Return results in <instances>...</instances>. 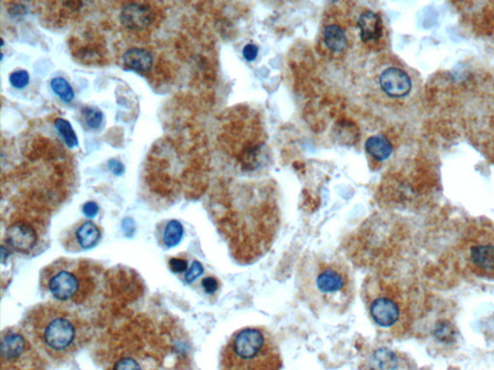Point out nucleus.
Instances as JSON below:
<instances>
[{"mask_svg": "<svg viewBox=\"0 0 494 370\" xmlns=\"http://www.w3.org/2000/svg\"><path fill=\"white\" fill-rule=\"evenodd\" d=\"M103 271L97 263L63 258L42 270L40 286L53 302L73 310L97 301L103 290Z\"/></svg>", "mask_w": 494, "mask_h": 370, "instance_id": "3", "label": "nucleus"}, {"mask_svg": "<svg viewBox=\"0 0 494 370\" xmlns=\"http://www.w3.org/2000/svg\"><path fill=\"white\" fill-rule=\"evenodd\" d=\"M258 52H259V49H258L257 45L248 44L243 47L242 55L248 62H252L257 58Z\"/></svg>", "mask_w": 494, "mask_h": 370, "instance_id": "27", "label": "nucleus"}, {"mask_svg": "<svg viewBox=\"0 0 494 370\" xmlns=\"http://www.w3.org/2000/svg\"><path fill=\"white\" fill-rule=\"evenodd\" d=\"M365 149L369 156L377 161L388 159L393 151V147L386 137L376 135L370 137L365 143Z\"/></svg>", "mask_w": 494, "mask_h": 370, "instance_id": "14", "label": "nucleus"}, {"mask_svg": "<svg viewBox=\"0 0 494 370\" xmlns=\"http://www.w3.org/2000/svg\"><path fill=\"white\" fill-rule=\"evenodd\" d=\"M324 40L328 49L334 53L343 52L348 45L346 33L339 25H328L324 30Z\"/></svg>", "mask_w": 494, "mask_h": 370, "instance_id": "15", "label": "nucleus"}, {"mask_svg": "<svg viewBox=\"0 0 494 370\" xmlns=\"http://www.w3.org/2000/svg\"><path fill=\"white\" fill-rule=\"evenodd\" d=\"M434 334L438 341L449 343L455 341L456 330L450 322L442 320L435 325Z\"/></svg>", "mask_w": 494, "mask_h": 370, "instance_id": "21", "label": "nucleus"}, {"mask_svg": "<svg viewBox=\"0 0 494 370\" xmlns=\"http://www.w3.org/2000/svg\"><path fill=\"white\" fill-rule=\"evenodd\" d=\"M22 329L33 344L55 358L77 351L89 332L77 311L55 302L32 308L25 316Z\"/></svg>", "mask_w": 494, "mask_h": 370, "instance_id": "2", "label": "nucleus"}, {"mask_svg": "<svg viewBox=\"0 0 494 370\" xmlns=\"http://www.w3.org/2000/svg\"><path fill=\"white\" fill-rule=\"evenodd\" d=\"M82 115L85 118L86 126L91 129L101 128L103 121V113L98 108L88 106L82 109Z\"/></svg>", "mask_w": 494, "mask_h": 370, "instance_id": "22", "label": "nucleus"}, {"mask_svg": "<svg viewBox=\"0 0 494 370\" xmlns=\"http://www.w3.org/2000/svg\"><path fill=\"white\" fill-rule=\"evenodd\" d=\"M101 230L90 220L73 225L61 239V244L71 253H80L96 247L101 239Z\"/></svg>", "mask_w": 494, "mask_h": 370, "instance_id": "7", "label": "nucleus"}, {"mask_svg": "<svg viewBox=\"0 0 494 370\" xmlns=\"http://www.w3.org/2000/svg\"><path fill=\"white\" fill-rule=\"evenodd\" d=\"M204 272V268L203 265L199 262H192L191 268L187 271L186 275H184V281L187 283H191L194 282L197 278H199Z\"/></svg>", "mask_w": 494, "mask_h": 370, "instance_id": "24", "label": "nucleus"}, {"mask_svg": "<svg viewBox=\"0 0 494 370\" xmlns=\"http://www.w3.org/2000/svg\"><path fill=\"white\" fill-rule=\"evenodd\" d=\"M156 237L161 247L170 249L182 242L184 237V227L178 220H168L158 228Z\"/></svg>", "mask_w": 494, "mask_h": 370, "instance_id": "11", "label": "nucleus"}, {"mask_svg": "<svg viewBox=\"0 0 494 370\" xmlns=\"http://www.w3.org/2000/svg\"><path fill=\"white\" fill-rule=\"evenodd\" d=\"M50 88L52 92L66 103H72L75 98V91L69 81L64 77H57L50 81Z\"/></svg>", "mask_w": 494, "mask_h": 370, "instance_id": "20", "label": "nucleus"}, {"mask_svg": "<svg viewBox=\"0 0 494 370\" xmlns=\"http://www.w3.org/2000/svg\"><path fill=\"white\" fill-rule=\"evenodd\" d=\"M470 260L473 265L483 270L494 269V245L479 244L471 248Z\"/></svg>", "mask_w": 494, "mask_h": 370, "instance_id": "16", "label": "nucleus"}, {"mask_svg": "<svg viewBox=\"0 0 494 370\" xmlns=\"http://www.w3.org/2000/svg\"><path fill=\"white\" fill-rule=\"evenodd\" d=\"M379 82L382 90L391 98H405L412 92V78L399 68H385L379 75Z\"/></svg>", "mask_w": 494, "mask_h": 370, "instance_id": "9", "label": "nucleus"}, {"mask_svg": "<svg viewBox=\"0 0 494 370\" xmlns=\"http://www.w3.org/2000/svg\"><path fill=\"white\" fill-rule=\"evenodd\" d=\"M55 128L68 148L73 149L78 146L77 133L69 121L63 118H57L55 121Z\"/></svg>", "mask_w": 494, "mask_h": 370, "instance_id": "19", "label": "nucleus"}, {"mask_svg": "<svg viewBox=\"0 0 494 370\" xmlns=\"http://www.w3.org/2000/svg\"><path fill=\"white\" fill-rule=\"evenodd\" d=\"M169 268L174 273H184L189 270V263L181 258H172L169 260Z\"/></svg>", "mask_w": 494, "mask_h": 370, "instance_id": "25", "label": "nucleus"}, {"mask_svg": "<svg viewBox=\"0 0 494 370\" xmlns=\"http://www.w3.org/2000/svg\"><path fill=\"white\" fill-rule=\"evenodd\" d=\"M124 63L131 70L147 73L154 65V57L150 52L142 47H131L124 53Z\"/></svg>", "mask_w": 494, "mask_h": 370, "instance_id": "13", "label": "nucleus"}, {"mask_svg": "<svg viewBox=\"0 0 494 370\" xmlns=\"http://www.w3.org/2000/svg\"><path fill=\"white\" fill-rule=\"evenodd\" d=\"M222 370H281L277 342L263 327H245L235 332L223 349Z\"/></svg>", "mask_w": 494, "mask_h": 370, "instance_id": "4", "label": "nucleus"}, {"mask_svg": "<svg viewBox=\"0 0 494 370\" xmlns=\"http://www.w3.org/2000/svg\"><path fill=\"white\" fill-rule=\"evenodd\" d=\"M361 38L364 43L379 40L382 34V20L377 13L366 11L362 13L358 19Z\"/></svg>", "mask_w": 494, "mask_h": 370, "instance_id": "12", "label": "nucleus"}, {"mask_svg": "<svg viewBox=\"0 0 494 370\" xmlns=\"http://www.w3.org/2000/svg\"><path fill=\"white\" fill-rule=\"evenodd\" d=\"M364 297L370 318L382 329L394 327L401 318V306L379 283L368 279L364 286Z\"/></svg>", "mask_w": 494, "mask_h": 370, "instance_id": "6", "label": "nucleus"}, {"mask_svg": "<svg viewBox=\"0 0 494 370\" xmlns=\"http://www.w3.org/2000/svg\"><path fill=\"white\" fill-rule=\"evenodd\" d=\"M1 358L3 370H36L40 357L22 328L10 327L2 332Z\"/></svg>", "mask_w": 494, "mask_h": 370, "instance_id": "5", "label": "nucleus"}, {"mask_svg": "<svg viewBox=\"0 0 494 370\" xmlns=\"http://www.w3.org/2000/svg\"><path fill=\"white\" fill-rule=\"evenodd\" d=\"M152 20H153V11L149 5L131 2L122 7L120 22L126 29H144L151 24Z\"/></svg>", "mask_w": 494, "mask_h": 370, "instance_id": "10", "label": "nucleus"}, {"mask_svg": "<svg viewBox=\"0 0 494 370\" xmlns=\"http://www.w3.org/2000/svg\"><path fill=\"white\" fill-rule=\"evenodd\" d=\"M300 297L317 314H342L351 306L356 286L351 268L335 256L304 255L296 271Z\"/></svg>", "mask_w": 494, "mask_h": 370, "instance_id": "1", "label": "nucleus"}, {"mask_svg": "<svg viewBox=\"0 0 494 370\" xmlns=\"http://www.w3.org/2000/svg\"><path fill=\"white\" fill-rule=\"evenodd\" d=\"M399 367V357L389 349H379L372 357L371 370H398Z\"/></svg>", "mask_w": 494, "mask_h": 370, "instance_id": "17", "label": "nucleus"}, {"mask_svg": "<svg viewBox=\"0 0 494 370\" xmlns=\"http://www.w3.org/2000/svg\"><path fill=\"white\" fill-rule=\"evenodd\" d=\"M5 242L15 252L30 255L39 242V235L29 223L15 222L7 228Z\"/></svg>", "mask_w": 494, "mask_h": 370, "instance_id": "8", "label": "nucleus"}, {"mask_svg": "<svg viewBox=\"0 0 494 370\" xmlns=\"http://www.w3.org/2000/svg\"><path fill=\"white\" fill-rule=\"evenodd\" d=\"M9 82L12 87L22 90L24 89L30 82V75L25 70H17L11 73L9 75Z\"/></svg>", "mask_w": 494, "mask_h": 370, "instance_id": "23", "label": "nucleus"}, {"mask_svg": "<svg viewBox=\"0 0 494 370\" xmlns=\"http://www.w3.org/2000/svg\"><path fill=\"white\" fill-rule=\"evenodd\" d=\"M27 13V7L22 4H15L14 6L11 7L10 9V14L12 16L22 17L25 16Z\"/></svg>", "mask_w": 494, "mask_h": 370, "instance_id": "30", "label": "nucleus"}, {"mask_svg": "<svg viewBox=\"0 0 494 370\" xmlns=\"http://www.w3.org/2000/svg\"><path fill=\"white\" fill-rule=\"evenodd\" d=\"M202 286L206 293L212 294L219 290V283L215 277H206L202 280Z\"/></svg>", "mask_w": 494, "mask_h": 370, "instance_id": "26", "label": "nucleus"}, {"mask_svg": "<svg viewBox=\"0 0 494 370\" xmlns=\"http://www.w3.org/2000/svg\"><path fill=\"white\" fill-rule=\"evenodd\" d=\"M99 210H100V207H99L97 202L93 201L87 202L83 205V214L88 218L95 217L99 214Z\"/></svg>", "mask_w": 494, "mask_h": 370, "instance_id": "29", "label": "nucleus"}, {"mask_svg": "<svg viewBox=\"0 0 494 370\" xmlns=\"http://www.w3.org/2000/svg\"><path fill=\"white\" fill-rule=\"evenodd\" d=\"M108 169L110 170L111 173L115 175V176H122L125 173V166L118 159L112 158L108 161Z\"/></svg>", "mask_w": 494, "mask_h": 370, "instance_id": "28", "label": "nucleus"}, {"mask_svg": "<svg viewBox=\"0 0 494 370\" xmlns=\"http://www.w3.org/2000/svg\"><path fill=\"white\" fill-rule=\"evenodd\" d=\"M152 360L151 356L143 357L138 352L126 353L114 362L112 370H146L144 366Z\"/></svg>", "mask_w": 494, "mask_h": 370, "instance_id": "18", "label": "nucleus"}]
</instances>
